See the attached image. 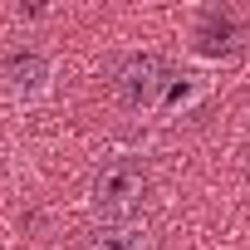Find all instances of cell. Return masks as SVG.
Wrapping results in <instances>:
<instances>
[{
  "label": "cell",
  "mask_w": 250,
  "mask_h": 250,
  "mask_svg": "<svg viewBox=\"0 0 250 250\" xmlns=\"http://www.w3.org/2000/svg\"><path fill=\"white\" fill-rule=\"evenodd\" d=\"M143 196H147V167L133 162V157H118V162L98 167V177L88 187V206H93V216L103 226L133 221V211L143 206Z\"/></svg>",
  "instance_id": "cell-1"
},
{
  "label": "cell",
  "mask_w": 250,
  "mask_h": 250,
  "mask_svg": "<svg viewBox=\"0 0 250 250\" xmlns=\"http://www.w3.org/2000/svg\"><path fill=\"white\" fill-rule=\"evenodd\" d=\"M167 88H172V64L162 54H128L113 69V93H118L123 108H133V113L157 108Z\"/></svg>",
  "instance_id": "cell-2"
},
{
  "label": "cell",
  "mask_w": 250,
  "mask_h": 250,
  "mask_svg": "<svg viewBox=\"0 0 250 250\" xmlns=\"http://www.w3.org/2000/svg\"><path fill=\"white\" fill-rule=\"evenodd\" d=\"M0 83H5L10 98L35 103V98L49 93V83H54V64H49L40 49H10L5 59H0Z\"/></svg>",
  "instance_id": "cell-3"
},
{
  "label": "cell",
  "mask_w": 250,
  "mask_h": 250,
  "mask_svg": "<svg viewBox=\"0 0 250 250\" xmlns=\"http://www.w3.org/2000/svg\"><path fill=\"white\" fill-rule=\"evenodd\" d=\"M83 250H157V235L143 221H113V226H98Z\"/></svg>",
  "instance_id": "cell-4"
},
{
  "label": "cell",
  "mask_w": 250,
  "mask_h": 250,
  "mask_svg": "<svg viewBox=\"0 0 250 250\" xmlns=\"http://www.w3.org/2000/svg\"><path fill=\"white\" fill-rule=\"evenodd\" d=\"M235 49V20L230 15H206L201 30H196V54H230Z\"/></svg>",
  "instance_id": "cell-5"
}]
</instances>
